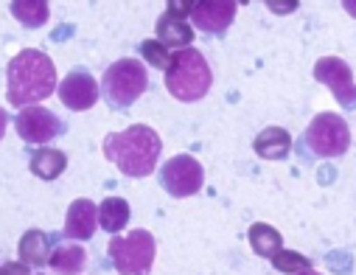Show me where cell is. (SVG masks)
<instances>
[{"instance_id":"6da1fadb","label":"cell","mask_w":356,"mask_h":275,"mask_svg":"<svg viewBox=\"0 0 356 275\" xmlns=\"http://www.w3.org/2000/svg\"><path fill=\"white\" fill-rule=\"evenodd\" d=\"M56 84V68L51 56L40 48H26L17 51V56L9 59L6 65V102L12 107H37L45 102Z\"/></svg>"},{"instance_id":"7a4b0ae2","label":"cell","mask_w":356,"mask_h":275,"mask_svg":"<svg viewBox=\"0 0 356 275\" xmlns=\"http://www.w3.org/2000/svg\"><path fill=\"white\" fill-rule=\"evenodd\" d=\"M104 157L127 177H149L160 160L163 141L146 124H132L129 129L110 132L104 138Z\"/></svg>"},{"instance_id":"3957f363","label":"cell","mask_w":356,"mask_h":275,"mask_svg":"<svg viewBox=\"0 0 356 275\" xmlns=\"http://www.w3.org/2000/svg\"><path fill=\"white\" fill-rule=\"evenodd\" d=\"M211 68L202 56V51L197 48H186L177 51L171 59V68L165 70V90L177 99V102H200L208 96L211 90Z\"/></svg>"},{"instance_id":"277c9868","label":"cell","mask_w":356,"mask_h":275,"mask_svg":"<svg viewBox=\"0 0 356 275\" xmlns=\"http://www.w3.org/2000/svg\"><path fill=\"white\" fill-rule=\"evenodd\" d=\"M149 87V73L140 59H118L113 62L102 76V99L113 110H129Z\"/></svg>"},{"instance_id":"5b68a950","label":"cell","mask_w":356,"mask_h":275,"mask_svg":"<svg viewBox=\"0 0 356 275\" xmlns=\"http://www.w3.org/2000/svg\"><path fill=\"white\" fill-rule=\"evenodd\" d=\"M350 146L348 121L337 113H320L303 132V152L320 160L342 157Z\"/></svg>"},{"instance_id":"8992f818","label":"cell","mask_w":356,"mask_h":275,"mask_svg":"<svg viewBox=\"0 0 356 275\" xmlns=\"http://www.w3.org/2000/svg\"><path fill=\"white\" fill-rule=\"evenodd\" d=\"M154 236L149 230H129L127 236H113L110 258L118 275H149L154 264Z\"/></svg>"},{"instance_id":"52a82bcc","label":"cell","mask_w":356,"mask_h":275,"mask_svg":"<svg viewBox=\"0 0 356 275\" xmlns=\"http://www.w3.org/2000/svg\"><path fill=\"white\" fill-rule=\"evenodd\" d=\"M160 186L174 200L194 197L205 186V168L194 155H174L160 166Z\"/></svg>"},{"instance_id":"ba28073f","label":"cell","mask_w":356,"mask_h":275,"mask_svg":"<svg viewBox=\"0 0 356 275\" xmlns=\"http://www.w3.org/2000/svg\"><path fill=\"white\" fill-rule=\"evenodd\" d=\"M314 79L331 90L342 110H356V81H353V70L345 59H339V56L317 59L314 62Z\"/></svg>"},{"instance_id":"9c48e42d","label":"cell","mask_w":356,"mask_h":275,"mask_svg":"<svg viewBox=\"0 0 356 275\" xmlns=\"http://www.w3.org/2000/svg\"><path fill=\"white\" fill-rule=\"evenodd\" d=\"M194 3H168V9L157 17V42H163L171 54L191 48L194 29L186 23V15H191Z\"/></svg>"},{"instance_id":"30bf717a","label":"cell","mask_w":356,"mask_h":275,"mask_svg":"<svg viewBox=\"0 0 356 275\" xmlns=\"http://www.w3.org/2000/svg\"><path fill=\"white\" fill-rule=\"evenodd\" d=\"M15 129H17V135L26 141V143H48V141H54L56 135H62L65 132V124L48 110V107H26V110H20L17 113V118H15Z\"/></svg>"},{"instance_id":"8fae6325","label":"cell","mask_w":356,"mask_h":275,"mask_svg":"<svg viewBox=\"0 0 356 275\" xmlns=\"http://www.w3.org/2000/svg\"><path fill=\"white\" fill-rule=\"evenodd\" d=\"M59 99L67 110L81 113V110H90L102 99V90L87 68H73L59 84Z\"/></svg>"},{"instance_id":"7c38bea8","label":"cell","mask_w":356,"mask_h":275,"mask_svg":"<svg viewBox=\"0 0 356 275\" xmlns=\"http://www.w3.org/2000/svg\"><path fill=\"white\" fill-rule=\"evenodd\" d=\"M236 0H202L191 6V20L202 34H225L236 17Z\"/></svg>"},{"instance_id":"4fadbf2b","label":"cell","mask_w":356,"mask_h":275,"mask_svg":"<svg viewBox=\"0 0 356 275\" xmlns=\"http://www.w3.org/2000/svg\"><path fill=\"white\" fill-rule=\"evenodd\" d=\"M96 225H99V205L90 200H73L67 208L62 236L70 242H87V239H93Z\"/></svg>"},{"instance_id":"5bb4252c","label":"cell","mask_w":356,"mask_h":275,"mask_svg":"<svg viewBox=\"0 0 356 275\" xmlns=\"http://www.w3.org/2000/svg\"><path fill=\"white\" fill-rule=\"evenodd\" d=\"M252 152H255L261 160H270V163L286 160L289 152H292V135H289L284 127H266V129H261V132L255 135Z\"/></svg>"},{"instance_id":"9a60e30c","label":"cell","mask_w":356,"mask_h":275,"mask_svg":"<svg viewBox=\"0 0 356 275\" xmlns=\"http://www.w3.org/2000/svg\"><path fill=\"white\" fill-rule=\"evenodd\" d=\"M51 253H54L51 236L42 233V230H37V228L34 230H26L20 236V242H17V256L29 267H45L51 261Z\"/></svg>"},{"instance_id":"2e32d148","label":"cell","mask_w":356,"mask_h":275,"mask_svg":"<svg viewBox=\"0 0 356 275\" xmlns=\"http://www.w3.org/2000/svg\"><path fill=\"white\" fill-rule=\"evenodd\" d=\"M48 267H51L56 275H79V272L87 267V253H84V247L76 244V242H67V244L59 242V244L54 247V253H51Z\"/></svg>"},{"instance_id":"e0dca14e","label":"cell","mask_w":356,"mask_h":275,"mask_svg":"<svg viewBox=\"0 0 356 275\" xmlns=\"http://www.w3.org/2000/svg\"><path fill=\"white\" fill-rule=\"evenodd\" d=\"M29 168L40 180H56L67 168V155L59 152V149H54V146H40L37 152H31Z\"/></svg>"},{"instance_id":"ac0fdd59","label":"cell","mask_w":356,"mask_h":275,"mask_svg":"<svg viewBox=\"0 0 356 275\" xmlns=\"http://www.w3.org/2000/svg\"><path fill=\"white\" fill-rule=\"evenodd\" d=\"M247 239H250L252 253L261 256V258H275V256L284 250V239H281V233H278L273 225H266V222H255V225H250Z\"/></svg>"},{"instance_id":"d6986e66","label":"cell","mask_w":356,"mask_h":275,"mask_svg":"<svg viewBox=\"0 0 356 275\" xmlns=\"http://www.w3.org/2000/svg\"><path fill=\"white\" fill-rule=\"evenodd\" d=\"M129 203L124 197H107L102 205H99V225L107 230V233H118L127 228L129 222Z\"/></svg>"},{"instance_id":"ffe728a7","label":"cell","mask_w":356,"mask_h":275,"mask_svg":"<svg viewBox=\"0 0 356 275\" xmlns=\"http://www.w3.org/2000/svg\"><path fill=\"white\" fill-rule=\"evenodd\" d=\"M12 15L26 29H40V26L48 23L51 9H48L45 0H15V3H12Z\"/></svg>"},{"instance_id":"44dd1931","label":"cell","mask_w":356,"mask_h":275,"mask_svg":"<svg viewBox=\"0 0 356 275\" xmlns=\"http://www.w3.org/2000/svg\"><path fill=\"white\" fill-rule=\"evenodd\" d=\"M273 261V267L278 269V272H284V275H298V272H303V269H314L312 267V258H306L303 253H295V250H281L275 258H270Z\"/></svg>"},{"instance_id":"7402d4cb","label":"cell","mask_w":356,"mask_h":275,"mask_svg":"<svg viewBox=\"0 0 356 275\" xmlns=\"http://www.w3.org/2000/svg\"><path fill=\"white\" fill-rule=\"evenodd\" d=\"M140 54H143V59L152 65V68H157V70H168L171 68V59H174V54L163 45V42H157V40H143L140 42Z\"/></svg>"},{"instance_id":"603a6c76","label":"cell","mask_w":356,"mask_h":275,"mask_svg":"<svg viewBox=\"0 0 356 275\" xmlns=\"http://www.w3.org/2000/svg\"><path fill=\"white\" fill-rule=\"evenodd\" d=\"M3 275H29V264H23V261H9V264H3Z\"/></svg>"},{"instance_id":"cb8c5ba5","label":"cell","mask_w":356,"mask_h":275,"mask_svg":"<svg viewBox=\"0 0 356 275\" xmlns=\"http://www.w3.org/2000/svg\"><path fill=\"white\" fill-rule=\"evenodd\" d=\"M266 6H270L273 12H295L298 9V3H266Z\"/></svg>"},{"instance_id":"d4e9b609","label":"cell","mask_w":356,"mask_h":275,"mask_svg":"<svg viewBox=\"0 0 356 275\" xmlns=\"http://www.w3.org/2000/svg\"><path fill=\"white\" fill-rule=\"evenodd\" d=\"M342 6H345V12H348L350 17H356V3H353V0H345V3H342Z\"/></svg>"},{"instance_id":"484cf974","label":"cell","mask_w":356,"mask_h":275,"mask_svg":"<svg viewBox=\"0 0 356 275\" xmlns=\"http://www.w3.org/2000/svg\"><path fill=\"white\" fill-rule=\"evenodd\" d=\"M298 275H320L317 269H303V272H298Z\"/></svg>"}]
</instances>
